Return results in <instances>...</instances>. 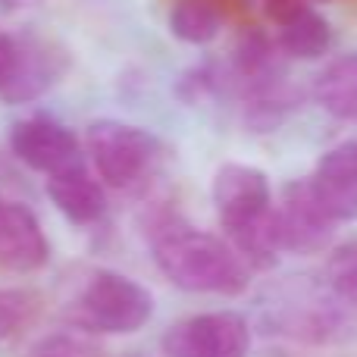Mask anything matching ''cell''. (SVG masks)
<instances>
[{
  "instance_id": "obj_16",
  "label": "cell",
  "mask_w": 357,
  "mask_h": 357,
  "mask_svg": "<svg viewBox=\"0 0 357 357\" xmlns=\"http://www.w3.org/2000/svg\"><path fill=\"white\" fill-rule=\"evenodd\" d=\"M323 285L342 304L357 310V241L329 245L326 264H323Z\"/></svg>"
},
{
  "instance_id": "obj_15",
  "label": "cell",
  "mask_w": 357,
  "mask_h": 357,
  "mask_svg": "<svg viewBox=\"0 0 357 357\" xmlns=\"http://www.w3.org/2000/svg\"><path fill=\"white\" fill-rule=\"evenodd\" d=\"M229 13L222 0H173L167 13V29L178 44L207 47L222 35Z\"/></svg>"
},
{
  "instance_id": "obj_12",
  "label": "cell",
  "mask_w": 357,
  "mask_h": 357,
  "mask_svg": "<svg viewBox=\"0 0 357 357\" xmlns=\"http://www.w3.org/2000/svg\"><path fill=\"white\" fill-rule=\"evenodd\" d=\"M47 197L73 226H94L107 213V188L85 163L47 176Z\"/></svg>"
},
{
  "instance_id": "obj_21",
  "label": "cell",
  "mask_w": 357,
  "mask_h": 357,
  "mask_svg": "<svg viewBox=\"0 0 357 357\" xmlns=\"http://www.w3.org/2000/svg\"><path fill=\"white\" fill-rule=\"evenodd\" d=\"M126 357H142V354H126Z\"/></svg>"
},
{
  "instance_id": "obj_3",
  "label": "cell",
  "mask_w": 357,
  "mask_h": 357,
  "mask_svg": "<svg viewBox=\"0 0 357 357\" xmlns=\"http://www.w3.org/2000/svg\"><path fill=\"white\" fill-rule=\"evenodd\" d=\"M66 323L82 335H135L154 320V295L144 282L119 270H88L63 307Z\"/></svg>"
},
{
  "instance_id": "obj_17",
  "label": "cell",
  "mask_w": 357,
  "mask_h": 357,
  "mask_svg": "<svg viewBox=\"0 0 357 357\" xmlns=\"http://www.w3.org/2000/svg\"><path fill=\"white\" fill-rule=\"evenodd\" d=\"M41 310V298L29 289H0V342L19 335Z\"/></svg>"
},
{
  "instance_id": "obj_8",
  "label": "cell",
  "mask_w": 357,
  "mask_h": 357,
  "mask_svg": "<svg viewBox=\"0 0 357 357\" xmlns=\"http://www.w3.org/2000/svg\"><path fill=\"white\" fill-rule=\"evenodd\" d=\"M273 235H276L279 254L310 257V254L329 251L335 222L320 210L304 178L289 182L279 204H273Z\"/></svg>"
},
{
  "instance_id": "obj_5",
  "label": "cell",
  "mask_w": 357,
  "mask_h": 357,
  "mask_svg": "<svg viewBox=\"0 0 357 357\" xmlns=\"http://www.w3.org/2000/svg\"><path fill=\"white\" fill-rule=\"evenodd\" d=\"M276 333L304 345H335L357 333V310L342 304L326 285L285 289L266 314Z\"/></svg>"
},
{
  "instance_id": "obj_7",
  "label": "cell",
  "mask_w": 357,
  "mask_h": 357,
  "mask_svg": "<svg viewBox=\"0 0 357 357\" xmlns=\"http://www.w3.org/2000/svg\"><path fill=\"white\" fill-rule=\"evenodd\" d=\"M254 333L238 310H204L176 320L163 333V357H251Z\"/></svg>"
},
{
  "instance_id": "obj_9",
  "label": "cell",
  "mask_w": 357,
  "mask_h": 357,
  "mask_svg": "<svg viewBox=\"0 0 357 357\" xmlns=\"http://www.w3.org/2000/svg\"><path fill=\"white\" fill-rule=\"evenodd\" d=\"M10 151L16 154V160H22L29 169L44 176H54L75 167V163H85L82 142L75 138V132L50 116L19 119L10 129Z\"/></svg>"
},
{
  "instance_id": "obj_6",
  "label": "cell",
  "mask_w": 357,
  "mask_h": 357,
  "mask_svg": "<svg viewBox=\"0 0 357 357\" xmlns=\"http://www.w3.org/2000/svg\"><path fill=\"white\" fill-rule=\"evenodd\" d=\"M69 56L60 44L0 29V100L31 104L66 75Z\"/></svg>"
},
{
  "instance_id": "obj_18",
  "label": "cell",
  "mask_w": 357,
  "mask_h": 357,
  "mask_svg": "<svg viewBox=\"0 0 357 357\" xmlns=\"http://www.w3.org/2000/svg\"><path fill=\"white\" fill-rule=\"evenodd\" d=\"M94 354L98 351L79 333H56L38 342L29 357H94Z\"/></svg>"
},
{
  "instance_id": "obj_14",
  "label": "cell",
  "mask_w": 357,
  "mask_h": 357,
  "mask_svg": "<svg viewBox=\"0 0 357 357\" xmlns=\"http://www.w3.org/2000/svg\"><path fill=\"white\" fill-rule=\"evenodd\" d=\"M310 94H314V104L333 119L357 123V50L333 56L317 73Z\"/></svg>"
},
{
  "instance_id": "obj_19",
  "label": "cell",
  "mask_w": 357,
  "mask_h": 357,
  "mask_svg": "<svg viewBox=\"0 0 357 357\" xmlns=\"http://www.w3.org/2000/svg\"><path fill=\"white\" fill-rule=\"evenodd\" d=\"M44 0H0V10L3 13H16V10H31V6H41Z\"/></svg>"
},
{
  "instance_id": "obj_11",
  "label": "cell",
  "mask_w": 357,
  "mask_h": 357,
  "mask_svg": "<svg viewBox=\"0 0 357 357\" xmlns=\"http://www.w3.org/2000/svg\"><path fill=\"white\" fill-rule=\"evenodd\" d=\"M50 260V241L41 220L25 204L0 197V270L38 273Z\"/></svg>"
},
{
  "instance_id": "obj_2",
  "label": "cell",
  "mask_w": 357,
  "mask_h": 357,
  "mask_svg": "<svg viewBox=\"0 0 357 357\" xmlns=\"http://www.w3.org/2000/svg\"><path fill=\"white\" fill-rule=\"evenodd\" d=\"M222 238L232 245L251 273L276 270L282 254L273 235V185L270 176L251 163H222L210 182Z\"/></svg>"
},
{
  "instance_id": "obj_1",
  "label": "cell",
  "mask_w": 357,
  "mask_h": 357,
  "mask_svg": "<svg viewBox=\"0 0 357 357\" xmlns=\"http://www.w3.org/2000/svg\"><path fill=\"white\" fill-rule=\"evenodd\" d=\"M151 257L169 285L188 295L238 298L251 289V270L222 235L178 216H160L151 229Z\"/></svg>"
},
{
  "instance_id": "obj_4",
  "label": "cell",
  "mask_w": 357,
  "mask_h": 357,
  "mask_svg": "<svg viewBox=\"0 0 357 357\" xmlns=\"http://www.w3.org/2000/svg\"><path fill=\"white\" fill-rule=\"evenodd\" d=\"M85 154L104 188L129 191L154 173L163 144L144 126L126 119H94L85 129Z\"/></svg>"
},
{
  "instance_id": "obj_10",
  "label": "cell",
  "mask_w": 357,
  "mask_h": 357,
  "mask_svg": "<svg viewBox=\"0 0 357 357\" xmlns=\"http://www.w3.org/2000/svg\"><path fill=\"white\" fill-rule=\"evenodd\" d=\"M314 201L335 222L357 220V138L339 142L317 160L314 173L304 176Z\"/></svg>"
},
{
  "instance_id": "obj_20",
  "label": "cell",
  "mask_w": 357,
  "mask_h": 357,
  "mask_svg": "<svg viewBox=\"0 0 357 357\" xmlns=\"http://www.w3.org/2000/svg\"><path fill=\"white\" fill-rule=\"evenodd\" d=\"M304 3H310V6H317V3H339V0H304Z\"/></svg>"
},
{
  "instance_id": "obj_13",
  "label": "cell",
  "mask_w": 357,
  "mask_h": 357,
  "mask_svg": "<svg viewBox=\"0 0 357 357\" xmlns=\"http://www.w3.org/2000/svg\"><path fill=\"white\" fill-rule=\"evenodd\" d=\"M276 50L289 63H314L323 60L333 47V25L317 6L304 3L289 19L276 25Z\"/></svg>"
}]
</instances>
